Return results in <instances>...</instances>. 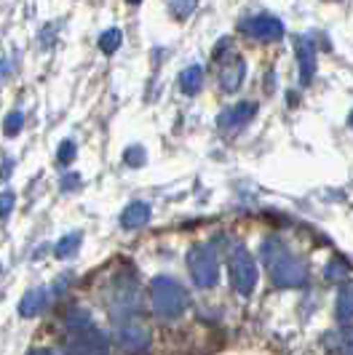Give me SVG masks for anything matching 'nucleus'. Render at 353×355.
<instances>
[{
    "mask_svg": "<svg viewBox=\"0 0 353 355\" xmlns=\"http://www.w3.org/2000/svg\"><path fill=\"white\" fill-rule=\"evenodd\" d=\"M263 262L270 270V281L279 288H300L308 281V267L297 257H292L289 249L279 238H268L263 246Z\"/></svg>",
    "mask_w": 353,
    "mask_h": 355,
    "instance_id": "f257e3e1",
    "label": "nucleus"
},
{
    "mask_svg": "<svg viewBox=\"0 0 353 355\" xmlns=\"http://www.w3.org/2000/svg\"><path fill=\"white\" fill-rule=\"evenodd\" d=\"M150 302H153V310L158 318L174 320L188 310V291L176 284L174 278L158 275L150 284Z\"/></svg>",
    "mask_w": 353,
    "mask_h": 355,
    "instance_id": "f03ea898",
    "label": "nucleus"
},
{
    "mask_svg": "<svg viewBox=\"0 0 353 355\" xmlns=\"http://www.w3.org/2000/svg\"><path fill=\"white\" fill-rule=\"evenodd\" d=\"M257 265H254V257L249 254L247 246L236 243L233 251H230V286L241 294V297H249L254 288H257Z\"/></svg>",
    "mask_w": 353,
    "mask_h": 355,
    "instance_id": "7ed1b4c3",
    "label": "nucleus"
},
{
    "mask_svg": "<svg viewBox=\"0 0 353 355\" xmlns=\"http://www.w3.org/2000/svg\"><path fill=\"white\" fill-rule=\"evenodd\" d=\"M188 267L198 288H214L220 281V262H217V251L206 243H198L188 251Z\"/></svg>",
    "mask_w": 353,
    "mask_h": 355,
    "instance_id": "20e7f679",
    "label": "nucleus"
},
{
    "mask_svg": "<svg viewBox=\"0 0 353 355\" xmlns=\"http://www.w3.org/2000/svg\"><path fill=\"white\" fill-rule=\"evenodd\" d=\"M241 33H247L249 37L260 40V43H276L284 37V24L281 19L276 17H252L241 21Z\"/></svg>",
    "mask_w": 353,
    "mask_h": 355,
    "instance_id": "39448f33",
    "label": "nucleus"
},
{
    "mask_svg": "<svg viewBox=\"0 0 353 355\" xmlns=\"http://www.w3.org/2000/svg\"><path fill=\"white\" fill-rule=\"evenodd\" d=\"M115 339H118V345L124 347L126 353L131 355H142L150 350V334H147V329L134 326V323H124L115 331Z\"/></svg>",
    "mask_w": 353,
    "mask_h": 355,
    "instance_id": "423d86ee",
    "label": "nucleus"
},
{
    "mask_svg": "<svg viewBox=\"0 0 353 355\" xmlns=\"http://www.w3.org/2000/svg\"><path fill=\"white\" fill-rule=\"evenodd\" d=\"M254 115H257V105H254V102H238L236 107H228V110L217 118V125L230 134V131L244 128Z\"/></svg>",
    "mask_w": 353,
    "mask_h": 355,
    "instance_id": "0eeeda50",
    "label": "nucleus"
},
{
    "mask_svg": "<svg viewBox=\"0 0 353 355\" xmlns=\"http://www.w3.org/2000/svg\"><path fill=\"white\" fill-rule=\"evenodd\" d=\"M142 300H140V288L134 284L129 286H115V300H113V315L121 318V315H134L140 313Z\"/></svg>",
    "mask_w": 353,
    "mask_h": 355,
    "instance_id": "6e6552de",
    "label": "nucleus"
},
{
    "mask_svg": "<svg viewBox=\"0 0 353 355\" xmlns=\"http://www.w3.org/2000/svg\"><path fill=\"white\" fill-rule=\"evenodd\" d=\"M295 53H297L302 86H308L313 80V72H316V49H313V43L308 37H295Z\"/></svg>",
    "mask_w": 353,
    "mask_h": 355,
    "instance_id": "1a4fd4ad",
    "label": "nucleus"
},
{
    "mask_svg": "<svg viewBox=\"0 0 353 355\" xmlns=\"http://www.w3.org/2000/svg\"><path fill=\"white\" fill-rule=\"evenodd\" d=\"M150 206L147 203H142V200H134V203H129L121 214V227L124 230H137L142 225H147L150 222Z\"/></svg>",
    "mask_w": 353,
    "mask_h": 355,
    "instance_id": "9d476101",
    "label": "nucleus"
},
{
    "mask_svg": "<svg viewBox=\"0 0 353 355\" xmlns=\"http://www.w3.org/2000/svg\"><path fill=\"white\" fill-rule=\"evenodd\" d=\"M244 75H247L244 62L241 59H230L228 64L222 67V72H220V86H222V91H228V94L238 91L241 83H244Z\"/></svg>",
    "mask_w": 353,
    "mask_h": 355,
    "instance_id": "9b49d317",
    "label": "nucleus"
},
{
    "mask_svg": "<svg viewBox=\"0 0 353 355\" xmlns=\"http://www.w3.org/2000/svg\"><path fill=\"white\" fill-rule=\"evenodd\" d=\"M46 304H49L46 288H30V291L24 294L22 304H19V315H22V318H35L38 313L46 310Z\"/></svg>",
    "mask_w": 353,
    "mask_h": 355,
    "instance_id": "f8f14e48",
    "label": "nucleus"
},
{
    "mask_svg": "<svg viewBox=\"0 0 353 355\" xmlns=\"http://www.w3.org/2000/svg\"><path fill=\"white\" fill-rule=\"evenodd\" d=\"M201 86H204V70L198 67V64H190L188 70H182V75H179V89L185 91V94H198L201 91Z\"/></svg>",
    "mask_w": 353,
    "mask_h": 355,
    "instance_id": "ddd939ff",
    "label": "nucleus"
},
{
    "mask_svg": "<svg viewBox=\"0 0 353 355\" xmlns=\"http://www.w3.org/2000/svg\"><path fill=\"white\" fill-rule=\"evenodd\" d=\"M327 345L340 355H353V329H340L332 337H327Z\"/></svg>",
    "mask_w": 353,
    "mask_h": 355,
    "instance_id": "4468645a",
    "label": "nucleus"
},
{
    "mask_svg": "<svg viewBox=\"0 0 353 355\" xmlns=\"http://www.w3.org/2000/svg\"><path fill=\"white\" fill-rule=\"evenodd\" d=\"M335 310H337V318L343 320V323L353 320V286H345V288H340V294H337V302H335Z\"/></svg>",
    "mask_w": 353,
    "mask_h": 355,
    "instance_id": "2eb2a0df",
    "label": "nucleus"
},
{
    "mask_svg": "<svg viewBox=\"0 0 353 355\" xmlns=\"http://www.w3.org/2000/svg\"><path fill=\"white\" fill-rule=\"evenodd\" d=\"M81 232H70V235H65L59 243H56V249H54V257L56 259H70L78 254V246H81Z\"/></svg>",
    "mask_w": 353,
    "mask_h": 355,
    "instance_id": "dca6fc26",
    "label": "nucleus"
},
{
    "mask_svg": "<svg viewBox=\"0 0 353 355\" xmlns=\"http://www.w3.org/2000/svg\"><path fill=\"white\" fill-rule=\"evenodd\" d=\"M88 326H91V313H88V310L75 307V310L67 313V329H70V331H83Z\"/></svg>",
    "mask_w": 353,
    "mask_h": 355,
    "instance_id": "f3484780",
    "label": "nucleus"
},
{
    "mask_svg": "<svg viewBox=\"0 0 353 355\" xmlns=\"http://www.w3.org/2000/svg\"><path fill=\"white\" fill-rule=\"evenodd\" d=\"M348 262H343V259H332L329 265H327V270H324V278L327 281H332V284H340V281H345L348 278Z\"/></svg>",
    "mask_w": 353,
    "mask_h": 355,
    "instance_id": "a211bd4d",
    "label": "nucleus"
},
{
    "mask_svg": "<svg viewBox=\"0 0 353 355\" xmlns=\"http://www.w3.org/2000/svg\"><path fill=\"white\" fill-rule=\"evenodd\" d=\"M121 40H124L121 30H107V33H102V37H99V49H102V53H115L118 46H121Z\"/></svg>",
    "mask_w": 353,
    "mask_h": 355,
    "instance_id": "6ab92c4d",
    "label": "nucleus"
},
{
    "mask_svg": "<svg viewBox=\"0 0 353 355\" xmlns=\"http://www.w3.org/2000/svg\"><path fill=\"white\" fill-rule=\"evenodd\" d=\"M65 355H107V350L105 347H97V345H88V342L75 339L70 347H67V353Z\"/></svg>",
    "mask_w": 353,
    "mask_h": 355,
    "instance_id": "aec40b11",
    "label": "nucleus"
},
{
    "mask_svg": "<svg viewBox=\"0 0 353 355\" xmlns=\"http://www.w3.org/2000/svg\"><path fill=\"white\" fill-rule=\"evenodd\" d=\"M22 125H24V115L14 110V112H8L6 115V121H3V131H6V137H17L19 131H22Z\"/></svg>",
    "mask_w": 353,
    "mask_h": 355,
    "instance_id": "412c9836",
    "label": "nucleus"
},
{
    "mask_svg": "<svg viewBox=\"0 0 353 355\" xmlns=\"http://www.w3.org/2000/svg\"><path fill=\"white\" fill-rule=\"evenodd\" d=\"M75 153H78V147L72 139H65V142L59 144V150H56V160H59V166H67L75 160Z\"/></svg>",
    "mask_w": 353,
    "mask_h": 355,
    "instance_id": "4be33fe9",
    "label": "nucleus"
},
{
    "mask_svg": "<svg viewBox=\"0 0 353 355\" xmlns=\"http://www.w3.org/2000/svg\"><path fill=\"white\" fill-rule=\"evenodd\" d=\"M195 3H198V0H172V14H174L176 19H188L193 14Z\"/></svg>",
    "mask_w": 353,
    "mask_h": 355,
    "instance_id": "5701e85b",
    "label": "nucleus"
},
{
    "mask_svg": "<svg viewBox=\"0 0 353 355\" xmlns=\"http://www.w3.org/2000/svg\"><path fill=\"white\" fill-rule=\"evenodd\" d=\"M124 160H126V163H129V166H134V168H140L142 163L147 160V153H145L142 147H137V144H134V147H129V150H126V153H124Z\"/></svg>",
    "mask_w": 353,
    "mask_h": 355,
    "instance_id": "b1692460",
    "label": "nucleus"
},
{
    "mask_svg": "<svg viewBox=\"0 0 353 355\" xmlns=\"http://www.w3.org/2000/svg\"><path fill=\"white\" fill-rule=\"evenodd\" d=\"M14 209V193H0V219H6Z\"/></svg>",
    "mask_w": 353,
    "mask_h": 355,
    "instance_id": "393cba45",
    "label": "nucleus"
},
{
    "mask_svg": "<svg viewBox=\"0 0 353 355\" xmlns=\"http://www.w3.org/2000/svg\"><path fill=\"white\" fill-rule=\"evenodd\" d=\"M78 187H81V177H78V174H67V177L62 179V190H65V193L78 190Z\"/></svg>",
    "mask_w": 353,
    "mask_h": 355,
    "instance_id": "a878e982",
    "label": "nucleus"
},
{
    "mask_svg": "<svg viewBox=\"0 0 353 355\" xmlns=\"http://www.w3.org/2000/svg\"><path fill=\"white\" fill-rule=\"evenodd\" d=\"M30 355H51V353H49V350H33Z\"/></svg>",
    "mask_w": 353,
    "mask_h": 355,
    "instance_id": "bb28decb",
    "label": "nucleus"
},
{
    "mask_svg": "<svg viewBox=\"0 0 353 355\" xmlns=\"http://www.w3.org/2000/svg\"><path fill=\"white\" fill-rule=\"evenodd\" d=\"M126 3H131V6H137V3H142V0H126Z\"/></svg>",
    "mask_w": 353,
    "mask_h": 355,
    "instance_id": "cd10ccee",
    "label": "nucleus"
},
{
    "mask_svg": "<svg viewBox=\"0 0 353 355\" xmlns=\"http://www.w3.org/2000/svg\"><path fill=\"white\" fill-rule=\"evenodd\" d=\"M348 123H351V128H353V112H351V118H348Z\"/></svg>",
    "mask_w": 353,
    "mask_h": 355,
    "instance_id": "c85d7f7f",
    "label": "nucleus"
}]
</instances>
